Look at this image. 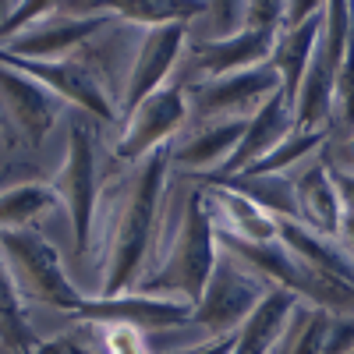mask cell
Segmentation results:
<instances>
[{
  "label": "cell",
  "mask_w": 354,
  "mask_h": 354,
  "mask_svg": "<svg viewBox=\"0 0 354 354\" xmlns=\"http://www.w3.org/2000/svg\"><path fill=\"white\" fill-rule=\"evenodd\" d=\"M177 354H188V351H177Z\"/></svg>",
  "instance_id": "e575fe53"
},
{
  "label": "cell",
  "mask_w": 354,
  "mask_h": 354,
  "mask_svg": "<svg viewBox=\"0 0 354 354\" xmlns=\"http://www.w3.org/2000/svg\"><path fill=\"white\" fill-rule=\"evenodd\" d=\"M245 124L248 121H205V124H198L188 135V142L170 153V163L185 167L188 174H205V181H209V177H216L227 167L234 149L241 145Z\"/></svg>",
  "instance_id": "ac0fdd59"
},
{
  "label": "cell",
  "mask_w": 354,
  "mask_h": 354,
  "mask_svg": "<svg viewBox=\"0 0 354 354\" xmlns=\"http://www.w3.org/2000/svg\"><path fill=\"white\" fill-rule=\"evenodd\" d=\"M96 128L93 121H75L68 135V149L61 170L53 177V188L61 195V209L71 223L75 252L85 259L96 241V205H100V170H96Z\"/></svg>",
  "instance_id": "5b68a950"
},
{
  "label": "cell",
  "mask_w": 354,
  "mask_h": 354,
  "mask_svg": "<svg viewBox=\"0 0 354 354\" xmlns=\"http://www.w3.org/2000/svg\"><path fill=\"white\" fill-rule=\"evenodd\" d=\"M0 259L21 305H43L78 315L85 294L71 283L64 259L39 230H0Z\"/></svg>",
  "instance_id": "3957f363"
},
{
  "label": "cell",
  "mask_w": 354,
  "mask_h": 354,
  "mask_svg": "<svg viewBox=\"0 0 354 354\" xmlns=\"http://www.w3.org/2000/svg\"><path fill=\"white\" fill-rule=\"evenodd\" d=\"M185 53H188V25L145 28L142 43L135 50V61L121 85V113L128 117L142 100H149L163 85H170V75L181 64Z\"/></svg>",
  "instance_id": "8fae6325"
},
{
  "label": "cell",
  "mask_w": 354,
  "mask_h": 354,
  "mask_svg": "<svg viewBox=\"0 0 354 354\" xmlns=\"http://www.w3.org/2000/svg\"><path fill=\"white\" fill-rule=\"evenodd\" d=\"M121 18L113 8L100 4H57L43 21H36L28 32L15 36L0 46V53L21 57V61H68L75 50H85L96 36H103L106 25H117Z\"/></svg>",
  "instance_id": "8992f818"
},
{
  "label": "cell",
  "mask_w": 354,
  "mask_h": 354,
  "mask_svg": "<svg viewBox=\"0 0 354 354\" xmlns=\"http://www.w3.org/2000/svg\"><path fill=\"white\" fill-rule=\"evenodd\" d=\"M57 205H61V195L53 181L11 185L0 192V230H36V223L50 216Z\"/></svg>",
  "instance_id": "7402d4cb"
},
{
  "label": "cell",
  "mask_w": 354,
  "mask_h": 354,
  "mask_svg": "<svg viewBox=\"0 0 354 354\" xmlns=\"http://www.w3.org/2000/svg\"><path fill=\"white\" fill-rule=\"evenodd\" d=\"M333 185H337V192H340L344 213H347V216H354V174H347V170H337V167H333Z\"/></svg>",
  "instance_id": "d6a6232c"
},
{
  "label": "cell",
  "mask_w": 354,
  "mask_h": 354,
  "mask_svg": "<svg viewBox=\"0 0 354 354\" xmlns=\"http://www.w3.org/2000/svg\"><path fill=\"white\" fill-rule=\"evenodd\" d=\"M280 241L290 248V255L298 259L301 266L354 287V262L344 255L337 238H322V234H312V230H305L301 223H294V220H280Z\"/></svg>",
  "instance_id": "ffe728a7"
},
{
  "label": "cell",
  "mask_w": 354,
  "mask_h": 354,
  "mask_svg": "<svg viewBox=\"0 0 354 354\" xmlns=\"http://www.w3.org/2000/svg\"><path fill=\"white\" fill-rule=\"evenodd\" d=\"M220 245H216V227L205 205L202 185H188L174 198L163 202L160 234L149 252V262L131 290L138 294H156V298H177L198 305L209 273L216 266Z\"/></svg>",
  "instance_id": "6da1fadb"
},
{
  "label": "cell",
  "mask_w": 354,
  "mask_h": 354,
  "mask_svg": "<svg viewBox=\"0 0 354 354\" xmlns=\"http://www.w3.org/2000/svg\"><path fill=\"white\" fill-rule=\"evenodd\" d=\"M294 308H298V298H294L290 290L273 287L262 298V305L245 319V326L234 333L230 354H273V351H280Z\"/></svg>",
  "instance_id": "d6986e66"
},
{
  "label": "cell",
  "mask_w": 354,
  "mask_h": 354,
  "mask_svg": "<svg viewBox=\"0 0 354 354\" xmlns=\"http://www.w3.org/2000/svg\"><path fill=\"white\" fill-rule=\"evenodd\" d=\"M322 354H354V315H333Z\"/></svg>",
  "instance_id": "4dcf8cb0"
},
{
  "label": "cell",
  "mask_w": 354,
  "mask_h": 354,
  "mask_svg": "<svg viewBox=\"0 0 354 354\" xmlns=\"http://www.w3.org/2000/svg\"><path fill=\"white\" fill-rule=\"evenodd\" d=\"M209 185H227L259 209H266L273 220H298V198H294V177L290 174H241L230 181H209Z\"/></svg>",
  "instance_id": "603a6c76"
},
{
  "label": "cell",
  "mask_w": 354,
  "mask_h": 354,
  "mask_svg": "<svg viewBox=\"0 0 354 354\" xmlns=\"http://www.w3.org/2000/svg\"><path fill=\"white\" fill-rule=\"evenodd\" d=\"M330 322H333L330 312L298 301V308L290 315L287 337L277 354H322L326 351V337H330Z\"/></svg>",
  "instance_id": "d4e9b609"
},
{
  "label": "cell",
  "mask_w": 354,
  "mask_h": 354,
  "mask_svg": "<svg viewBox=\"0 0 354 354\" xmlns=\"http://www.w3.org/2000/svg\"><path fill=\"white\" fill-rule=\"evenodd\" d=\"M354 15V4H351ZM333 138H347L354 135V21H351V36H347V50H344V64L337 75V93H333Z\"/></svg>",
  "instance_id": "4316f807"
},
{
  "label": "cell",
  "mask_w": 354,
  "mask_h": 354,
  "mask_svg": "<svg viewBox=\"0 0 354 354\" xmlns=\"http://www.w3.org/2000/svg\"><path fill=\"white\" fill-rule=\"evenodd\" d=\"M273 287L266 283L262 277H255L248 266H241L234 255H227L220 248L216 266H213V273H209V283H205L202 298H198V305L192 312V322H195V326H202L213 340L234 337V333L245 326V319L262 305V298Z\"/></svg>",
  "instance_id": "52a82bcc"
},
{
  "label": "cell",
  "mask_w": 354,
  "mask_h": 354,
  "mask_svg": "<svg viewBox=\"0 0 354 354\" xmlns=\"http://www.w3.org/2000/svg\"><path fill=\"white\" fill-rule=\"evenodd\" d=\"M337 245L344 248V255L354 262V216H347L344 213V220H340V234H337Z\"/></svg>",
  "instance_id": "836d02e7"
},
{
  "label": "cell",
  "mask_w": 354,
  "mask_h": 354,
  "mask_svg": "<svg viewBox=\"0 0 354 354\" xmlns=\"http://www.w3.org/2000/svg\"><path fill=\"white\" fill-rule=\"evenodd\" d=\"M96 326H100V322H96ZM100 330H103L106 354H153L145 333L135 330V326H100Z\"/></svg>",
  "instance_id": "f546056e"
},
{
  "label": "cell",
  "mask_w": 354,
  "mask_h": 354,
  "mask_svg": "<svg viewBox=\"0 0 354 354\" xmlns=\"http://www.w3.org/2000/svg\"><path fill=\"white\" fill-rule=\"evenodd\" d=\"M202 39L195 43H223L248 28V4H205L202 18Z\"/></svg>",
  "instance_id": "f1b7e54d"
},
{
  "label": "cell",
  "mask_w": 354,
  "mask_h": 354,
  "mask_svg": "<svg viewBox=\"0 0 354 354\" xmlns=\"http://www.w3.org/2000/svg\"><path fill=\"white\" fill-rule=\"evenodd\" d=\"M205 4H177V0H135V4H117L113 15L124 25H138L145 28H167V25H192L195 18H202Z\"/></svg>",
  "instance_id": "cb8c5ba5"
},
{
  "label": "cell",
  "mask_w": 354,
  "mask_h": 354,
  "mask_svg": "<svg viewBox=\"0 0 354 354\" xmlns=\"http://www.w3.org/2000/svg\"><path fill=\"white\" fill-rule=\"evenodd\" d=\"M290 177H294V198H298V220L294 223H301L312 234H322V238H337L344 220V202L333 185V167L326 149L312 156L308 163L294 167Z\"/></svg>",
  "instance_id": "5bb4252c"
},
{
  "label": "cell",
  "mask_w": 354,
  "mask_h": 354,
  "mask_svg": "<svg viewBox=\"0 0 354 354\" xmlns=\"http://www.w3.org/2000/svg\"><path fill=\"white\" fill-rule=\"evenodd\" d=\"M351 4H326L322 11V28L312 50V61L305 71V82L294 100V128L301 131H333V93L337 75L344 64V50L351 36Z\"/></svg>",
  "instance_id": "277c9868"
},
{
  "label": "cell",
  "mask_w": 354,
  "mask_h": 354,
  "mask_svg": "<svg viewBox=\"0 0 354 354\" xmlns=\"http://www.w3.org/2000/svg\"><path fill=\"white\" fill-rule=\"evenodd\" d=\"M0 113L8 117L11 131H18L28 145H36L50 135L61 117V100L36 78L21 75L11 64H0Z\"/></svg>",
  "instance_id": "4fadbf2b"
},
{
  "label": "cell",
  "mask_w": 354,
  "mask_h": 354,
  "mask_svg": "<svg viewBox=\"0 0 354 354\" xmlns=\"http://www.w3.org/2000/svg\"><path fill=\"white\" fill-rule=\"evenodd\" d=\"M326 11V8H322ZM319 28H322V15H315L312 21L298 25V28H280V36L273 43V53H270V64L277 68L280 75V85H283V100L294 106L298 100V88L305 82V71H308V61H312V50H315V39H319Z\"/></svg>",
  "instance_id": "44dd1931"
},
{
  "label": "cell",
  "mask_w": 354,
  "mask_h": 354,
  "mask_svg": "<svg viewBox=\"0 0 354 354\" xmlns=\"http://www.w3.org/2000/svg\"><path fill=\"white\" fill-rule=\"evenodd\" d=\"M273 43H277V32H262V28H245L241 36L223 39V43H188V53H185L188 82L185 85L266 64L273 53Z\"/></svg>",
  "instance_id": "9a60e30c"
},
{
  "label": "cell",
  "mask_w": 354,
  "mask_h": 354,
  "mask_svg": "<svg viewBox=\"0 0 354 354\" xmlns=\"http://www.w3.org/2000/svg\"><path fill=\"white\" fill-rule=\"evenodd\" d=\"M192 312L195 308L188 301L124 290V294H110V298L85 294L78 319L100 322V326H135L142 333H149V330H170V326H181V322H192Z\"/></svg>",
  "instance_id": "7c38bea8"
},
{
  "label": "cell",
  "mask_w": 354,
  "mask_h": 354,
  "mask_svg": "<svg viewBox=\"0 0 354 354\" xmlns=\"http://www.w3.org/2000/svg\"><path fill=\"white\" fill-rule=\"evenodd\" d=\"M192 117L188 106V88L181 82L163 85L160 93H153L149 100H142L128 117L121 138H117V160L124 163H142L145 156H153L160 149H170V138L181 131V124Z\"/></svg>",
  "instance_id": "30bf717a"
},
{
  "label": "cell",
  "mask_w": 354,
  "mask_h": 354,
  "mask_svg": "<svg viewBox=\"0 0 354 354\" xmlns=\"http://www.w3.org/2000/svg\"><path fill=\"white\" fill-rule=\"evenodd\" d=\"M0 340H4L8 347H15L18 354H28L39 340L32 333V326H28V319H25V305H21L18 290L11 283V273H8L4 259H0Z\"/></svg>",
  "instance_id": "484cf974"
},
{
  "label": "cell",
  "mask_w": 354,
  "mask_h": 354,
  "mask_svg": "<svg viewBox=\"0 0 354 354\" xmlns=\"http://www.w3.org/2000/svg\"><path fill=\"white\" fill-rule=\"evenodd\" d=\"M170 149H160L131 167L117 195L110 220L103 227V259H100V294H124L138 283L149 252L160 234V216L167 202Z\"/></svg>",
  "instance_id": "7a4b0ae2"
},
{
  "label": "cell",
  "mask_w": 354,
  "mask_h": 354,
  "mask_svg": "<svg viewBox=\"0 0 354 354\" xmlns=\"http://www.w3.org/2000/svg\"><path fill=\"white\" fill-rule=\"evenodd\" d=\"M326 156H330V167L354 174V135H347V138H330Z\"/></svg>",
  "instance_id": "1f68e13d"
},
{
  "label": "cell",
  "mask_w": 354,
  "mask_h": 354,
  "mask_svg": "<svg viewBox=\"0 0 354 354\" xmlns=\"http://www.w3.org/2000/svg\"><path fill=\"white\" fill-rule=\"evenodd\" d=\"M28 354H106V344H103V330L96 322L78 319L71 330H61L57 337L36 340V347Z\"/></svg>",
  "instance_id": "83f0119b"
},
{
  "label": "cell",
  "mask_w": 354,
  "mask_h": 354,
  "mask_svg": "<svg viewBox=\"0 0 354 354\" xmlns=\"http://www.w3.org/2000/svg\"><path fill=\"white\" fill-rule=\"evenodd\" d=\"M294 131V106L283 100V93L277 100H270L255 117H248V124H245V138L241 145L234 149V156L227 160V167L209 177V181H230V177H238L245 174L248 167H255L259 160H266L277 145Z\"/></svg>",
  "instance_id": "2e32d148"
},
{
  "label": "cell",
  "mask_w": 354,
  "mask_h": 354,
  "mask_svg": "<svg viewBox=\"0 0 354 354\" xmlns=\"http://www.w3.org/2000/svg\"><path fill=\"white\" fill-rule=\"evenodd\" d=\"M202 192H205V205H209L216 234L241 238V241H277L280 238V220H273L266 209H259L255 202H248L234 188L205 181Z\"/></svg>",
  "instance_id": "e0dca14e"
},
{
  "label": "cell",
  "mask_w": 354,
  "mask_h": 354,
  "mask_svg": "<svg viewBox=\"0 0 354 354\" xmlns=\"http://www.w3.org/2000/svg\"><path fill=\"white\" fill-rule=\"evenodd\" d=\"M0 64H11L21 75L36 78L61 103H75L88 117H96V121H113L117 117V96L110 93L103 71L88 61V57L75 53L68 61H21V57L0 53Z\"/></svg>",
  "instance_id": "9c48e42d"
},
{
  "label": "cell",
  "mask_w": 354,
  "mask_h": 354,
  "mask_svg": "<svg viewBox=\"0 0 354 354\" xmlns=\"http://www.w3.org/2000/svg\"><path fill=\"white\" fill-rule=\"evenodd\" d=\"M188 88V106L198 117V124L205 121H248L255 117L270 100L283 93L277 68L266 61L245 71H234L223 78H205L192 82Z\"/></svg>",
  "instance_id": "ba28073f"
}]
</instances>
